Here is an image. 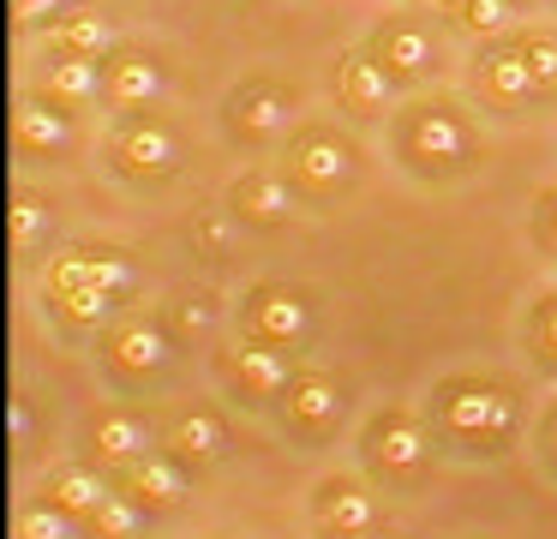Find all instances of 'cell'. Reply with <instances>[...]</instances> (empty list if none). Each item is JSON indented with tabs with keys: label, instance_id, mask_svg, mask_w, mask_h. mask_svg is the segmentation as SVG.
<instances>
[{
	"label": "cell",
	"instance_id": "74e56055",
	"mask_svg": "<svg viewBox=\"0 0 557 539\" xmlns=\"http://www.w3.org/2000/svg\"><path fill=\"white\" fill-rule=\"evenodd\" d=\"M521 7H557V0H521Z\"/></svg>",
	"mask_w": 557,
	"mask_h": 539
},
{
	"label": "cell",
	"instance_id": "5bb4252c",
	"mask_svg": "<svg viewBox=\"0 0 557 539\" xmlns=\"http://www.w3.org/2000/svg\"><path fill=\"white\" fill-rule=\"evenodd\" d=\"M73 282H90L126 306L138 294V264L126 258V246H66L49 270V287H73Z\"/></svg>",
	"mask_w": 557,
	"mask_h": 539
},
{
	"label": "cell",
	"instance_id": "ffe728a7",
	"mask_svg": "<svg viewBox=\"0 0 557 539\" xmlns=\"http://www.w3.org/2000/svg\"><path fill=\"white\" fill-rule=\"evenodd\" d=\"M342 402H348V390H342L330 371H300V378L288 383V395H282V419H288L294 431H324V426H336Z\"/></svg>",
	"mask_w": 557,
	"mask_h": 539
},
{
	"label": "cell",
	"instance_id": "d6a6232c",
	"mask_svg": "<svg viewBox=\"0 0 557 539\" xmlns=\"http://www.w3.org/2000/svg\"><path fill=\"white\" fill-rule=\"evenodd\" d=\"M533 234H540L545 246L557 252V186H552V192H540V198H533Z\"/></svg>",
	"mask_w": 557,
	"mask_h": 539
},
{
	"label": "cell",
	"instance_id": "cb8c5ba5",
	"mask_svg": "<svg viewBox=\"0 0 557 539\" xmlns=\"http://www.w3.org/2000/svg\"><path fill=\"white\" fill-rule=\"evenodd\" d=\"M49 48H66V54H90V60H109V54H114V30H109V19H102V12H90V7H66L61 19H54Z\"/></svg>",
	"mask_w": 557,
	"mask_h": 539
},
{
	"label": "cell",
	"instance_id": "9a60e30c",
	"mask_svg": "<svg viewBox=\"0 0 557 539\" xmlns=\"http://www.w3.org/2000/svg\"><path fill=\"white\" fill-rule=\"evenodd\" d=\"M377 522H384V503H377V491L366 486V479L330 474L324 486H318V527H324V534L366 539V534H377Z\"/></svg>",
	"mask_w": 557,
	"mask_h": 539
},
{
	"label": "cell",
	"instance_id": "d4e9b609",
	"mask_svg": "<svg viewBox=\"0 0 557 539\" xmlns=\"http://www.w3.org/2000/svg\"><path fill=\"white\" fill-rule=\"evenodd\" d=\"M521 0H461L449 19H456L461 36H473V42H497V36H516L521 30Z\"/></svg>",
	"mask_w": 557,
	"mask_h": 539
},
{
	"label": "cell",
	"instance_id": "f35d334b",
	"mask_svg": "<svg viewBox=\"0 0 557 539\" xmlns=\"http://www.w3.org/2000/svg\"><path fill=\"white\" fill-rule=\"evenodd\" d=\"M552 450H557V414H552Z\"/></svg>",
	"mask_w": 557,
	"mask_h": 539
},
{
	"label": "cell",
	"instance_id": "d6986e66",
	"mask_svg": "<svg viewBox=\"0 0 557 539\" xmlns=\"http://www.w3.org/2000/svg\"><path fill=\"white\" fill-rule=\"evenodd\" d=\"M150 450H157V443H150V426L133 407H102V414L90 419V462L133 467V462H145Z\"/></svg>",
	"mask_w": 557,
	"mask_h": 539
},
{
	"label": "cell",
	"instance_id": "7c38bea8",
	"mask_svg": "<svg viewBox=\"0 0 557 539\" xmlns=\"http://www.w3.org/2000/svg\"><path fill=\"white\" fill-rule=\"evenodd\" d=\"M294 204H300V192L288 186V174L282 168H240L228 186V210L240 228H252V234H276V228L294 222Z\"/></svg>",
	"mask_w": 557,
	"mask_h": 539
},
{
	"label": "cell",
	"instance_id": "f1b7e54d",
	"mask_svg": "<svg viewBox=\"0 0 557 539\" xmlns=\"http://www.w3.org/2000/svg\"><path fill=\"white\" fill-rule=\"evenodd\" d=\"M90 527H97L102 539H138V534H145V503H138L133 491L114 486V491H109V503H102V510L90 515Z\"/></svg>",
	"mask_w": 557,
	"mask_h": 539
},
{
	"label": "cell",
	"instance_id": "1f68e13d",
	"mask_svg": "<svg viewBox=\"0 0 557 539\" xmlns=\"http://www.w3.org/2000/svg\"><path fill=\"white\" fill-rule=\"evenodd\" d=\"M533 342L557 359V294H540V306H533Z\"/></svg>",
	"mask_w": 557,
	"mask_h": 539
},
{
	"label": "cell",
	"instance_id": "9c48e42d",
	"mask_svg": "<svg viewBox=\"0 0 557 539\" xmlns=\"http://www.w3.org/2000/svg\"><path fill=\"white\" fill-rule=\"evenodd\" d=\"M396 96H401L396 72H389L384 60H372V48H366V42L342 48V54L330 60V102H336L348 120L396 114Z\"/></svg>",
	"mask_w": 557,
	"mask_h": 539
},
{
	"label": "cell",
	"instance_id": "603a6c76",
	"mask_svg": "<svg viewBox=\"0 0 557 539\" xmlns=\"http://www.w3.org/2000/svg\"><path fill=\"white\" fill-rule=\"evenodd\" d=\"M109 491H114V486L97 474V462H66V467H54V474H49L42 498L61 503L66 515H97L102 503H109Z\"/></svg>",
	"mask_w": 557,
	"mask_h": 539
},
{
	"label": "cell",
	"instance_id": "6da1fadb",
	"mask_svg": "<svg viewBox=\"0 0 557 539\" xmlns=\"http://www.w3.org/2000/svg\"><path fill=\"white\" fill-rule=\"evenodd\" d=\"M384 150L420 180H461L480 168L485 132L456 90H420L408 102H396V114L384 126Z\"/></svg>",
	"mask_w": 557,
	"mask_h": 539
},
{
	"label": "cell",
	"instance_id": "f546056e",
	"mask_svg": "<svg viewBox=\"0 0 557 539\" xmlns=\"http://www.w3.org/2000/svg\"><path fill=\"white\" fill-rule=\"evenodd\" d=\"M234 228H240V222H234V210L222 204V210H198L193 222H186V234H193L198 252L210 246V258H228V252H234Z\"/></svg>",
	"mask_w": 557,
	"mask_h": 539
},
{
	"label": "cell",
	"instance_id": "2e32d148",
	"mask_svg": "<svg viewBox=\"0 0 557 539\" xmlns=\"http://www.w3.org/2000/svg\"><path fill=\"white\" fill-rule=\"evenodd\" d=\"M102 359H109L121 378H157L174 359V335L162 330L157 318H121L102 335Z\"/></svg>",
	"mask_w": 557,
	"mask_h": 539
},
{
	"label": "cell",
	"instance_id": "8fae6325",
	"mask_svg": "<svg viewBox=\"0 0 557 539\" xmlns=\"http://www.w3.org/2000/svg\"><path fill=\"white\" fill-rule=\"evenodd\" d=\"M246 335L276 342V347H300L312 335V294H300L288 282H258L246 294Z\"/></svg>",
	"mask_w": 557,
	"mask_h": 539
},
{
	"label": "cell",
	"instance_id": "ac0fdd59",
	"mask_svg": "<svg viewBox=\"0 0 557 539\" xmlns=\"http://www.w3.org/2000/svg\"><path fill=\"white\" fill-rule=\"evenodd\" d=\"M37 90L54 96L66 108H85L109 96V60H90V54H66V48H49L37 72Z\"/></svg>",
	"mask_w": 557,
	"mask_h": 539
},
{
	"label": "cell",
	"instance_id": "83f0119b",
	"mask_svg": "<svg viewBox=\"0 0 557 539\" xmlns=\"http://www.w3.org/2000/svg\"><path fill=\"white\" fill-rule=\"evenodd\" d=\"M509 42L521 48V60L533 66V78H540L545 96H557V24H521Z\"/></svg>",
	"mask_w": 557,
	"mask_h": 539
},
{
	"label": "cell",
	"instance_id": "52a82bcc",
	"mask_svg": "<svg viewBox=\"0 0 557 539\" xmlns=\"http://www.w3.org/2000/svg\"><path fill=\"white\" fill-rule=\"evenodd\" d=\"M366 462H372V474L384 479H420L425 467H432V431L420 426V414H408V407H377L372 419H366V438H360Z\"/></svg>",
	"mask_w": 557,
	"mask_h": 539
},
{
	"label": "cell",
	"instance_id": "7402d4cb",
	"mask_svg": "<svg viewBox=\"0 0 557 539\" xmlns=\"http://www.w3.org/2000/svg\"><path fill=\"white\" fill-rule=\"evenodd\" d=\"M169 443H174L169 455H186V462H222V455L234 450V431L216 407L198 402V407H181V414H174Z\"/></svg>",
	"mask_w": 557,
	"mask_h": 539
},
{
	"label": "cell",
	"instance_id": "4fadbf2b",
	"mask_svg": "<svg viewBox=\"0 0 557 539\" xmlns=\"http://www.w3.org/2000/svg\"><path fill=\"white\" fill-rule=\"evenodd\" d=\"M222 371H228L234 395L240 402H270V395H288V383L300 378V366H294V347H276V342H234L228 354H222Z\"/></svg>",
	"mask_w": 557,
	"mask_h": 539
},
{
	"label": "cell",
	"instance_id": "8992f818",
	"mask_svg": "<svg viewBox=\"0 0 557 539\" xmlns=\"http://www.w3.org/2000/svg\"><path fill=\"white\" fill-rule=\"evenodd\" d=\"M366 48H372V60H384V66L396 72L401 90H408V84H420V78H432V72L444 66V42H437L432 19H425L420 7L384 12V19L366 30Z\"/></svg>",
	"mask_w": 557,
	"mask_h": 539
},
{
	"label": "cell",
	"instance_id": "e575fe53",
	"mask_svg": "<svg viewBox=\"0 0 557 539\" xmlns=\"http://www.w3.org/2000/svg\"><path fill=\"white\" fill-rule=\"evenodd\" d=\"M13 12H18L25 24H37V19H61L66 0H13Z\"/></svg>",
	"mask_w": 557,
	"mask_h": 539
},
{
	"label": "cell",
	"instance_id": "836d02e7",
	"mask_svg": "<svg viewBox=\"0 0 557 539\" xmlns=\"http://www.w3.org/2000/svg\"><path fill=\"white\" fill-rule=\"evenodd\" d=\"M7 426H13V443H18V450H30V443H37V419H30V402H25V395H13V407H7Z\"/></svg>",
	"mask_w": 557,
	"mask_h": 539
},
{
	"label": "cell",
	"instance_id": "484cf974",
	"mask_svg": "<svg viewBox=\"0 0 557 539\" xmlns=\"http://www.w3.org/2000/svg\"><path fill=\"white\" fill-rule=\"evenodd\" d=\"M49 299H54V311H61L73 330H97V323H109V311L121 306L114 294H102V287H90V282H73V287H49Z\"/></svg>",
	"mask_w": 557,
	"mask_h": 539
},
{
	"label": "cell",
	"instance_id": "5b68a950",
	"mask_svg": "<svg viewBox=\"0 0 557 539\" xmlns=\"http://www.w3.org/2000/svg\"><path fill=\"white\" fill-rule=\"evenodd\" d=\"M109 168L133 186H169L186 168V138L162 108H126L109 132Z\"/></svg>",
	"mask_w": 557,
	"mask_h": 539
},
{
	"label": "cell",
	"instance_id": "ba28073f",
	"mask_svg": "<svg viewBox=\"0 0 557 539\" xmlns=\"http://www.w3.org/2000/svg\"><path fill=\"white\" fill-rule=\"evenodd\" d=\"M468 84H473V96H480V108H492V114H521V108H533L545 96L540 78H533V66L521 60V48L509 42V36L473 48Z\"/></svg>",
	"mask_w": 557,
	"mask_h": 539
},
{
	"label": "cell",
	"instance_id": "7a4b0ae2",
	"mask_svg": "<svg viewBox=\"0 0 557 539\" xmlns=\"http://www.w3.org/2000/svg\"><path fill=\"white\" fill-rule=\"evenodd\" d=\"M360 168H366V150L336 126V120H300V126L282 138V174H288V186L312 204H330L348 186H360Z\"/></svg>",
	"mask_w": 557,
	"mask_h": 539
},
{
	"label": "cell",
	"instance_id": "277c9868",
	"mask_svg": "<svg viewBox=\"0 0 557 539\" xmlns=\"http://www.w3.org/2000/svg\"><path fill=\"white\" fill-rule=\"evenodd\" d=\"M294 114H300V90L288 78H276V72H246V78H234L222 108H216L222 138L234 150H270V144H282L300 126Z\"/></svg>",
	"mask_w": 557,
	"mask_h": 539
},
{
	"label": "cell",
	"instance_id": "30bf717a",
	"mask_svg": "<svg viewBox=\"0 0 557 539\" xmlns=\"http://www.w3.org/2000/svg\"><path fill=\"white\" fill-rule=\"evenodd\" d=\"M13 144H18V156H30V162H61V156H73L78 150L73 108L54 102V96H42V90H25L13 102Z\"/></svg>",
	"mask_w": 557,
	"mask_h": 539
},
{
	"label": "cell",
	"instance_id": "44dd1931",
	"mask_svg": "<svg viewBox=\"0 0 557 539\" xmlns=\"http://www.w3.org/2000/svg\"><path fill=\"white\" fill-rule=\"evenodd\" d=\"M121 491H133L145 510H174V503H186L193 479H186L181 455H157V450H150L145 462L121 467Z\"/></svg>",
	"mask_w": 557,
	"mask_h": 539
},
{
	"label": "cell",
	"instance_id": "3957f363",
	"mask_svg": "<svg viewBox=\"0 0 557 539\" xmlns=\"http://www.w3.org/2000/svg\"><path fill=\"white\" fill-rule=\"evenodd\" d=\"M432 414L449 438L473 450H504L521 426V395L497 378H449L432 390Z\"/></svg>",
	"mask_w": 557,
	"mask_h": 539
},
{
	"label": "cell",
	"instance_id": "8d00e7d4",
	"mask_svg": "<svg viewBox=\"0 0 557 539\" xmlns=\"http://www.w3.org/2000/svg\"><path fill=\"white\" fill-rule=\"evenodd\" d=\"M413 7H425V12H456L461 0H413Z\"/></svg>",
	"mask_w": 557,
	"mask_h": 539
},
{
	"label": "cell",
	"instance_id": "d590c367",
	"mask_svg": "<svg viewBox=\"0 0 557 539\" xmlns=\"http://www.w3.org/2000/svg\"><path fill=\"white\" fill-rule=\"evenodd\" d=\"M210 318H216V311H210V299H181V323H186V330H205Z\"/></svg>",
	"mask_w": 557,
	"mask_h": 539
},
{
	"label": "cell",
	"instance_id": "e0dca14e",
	"mask_svg": "<svg viewBox=\"0 0 557 539\" xmlns=\"http://www.w3.org/2000/svg\"><path fill=\"white\" fill-rule=\"evenodd\" d=\"M169 96V60L150 48H114L109 54V102L121 108H157Z\"/></svg>",
	"mask_w": 557,
	"mask_h": 539
},
{
	"label": "cell",
	"instance_id": "4316f807",
	"mask_svg": "<svg viewBox=\"0 0 557 539\" xmlns=\"http://www.w3.org/2000/svg\"><path fill=\"white\" fill-rule=\"evenodd\" d=\"M7 228H13V252H37L42 240H49V228H54L49 198L18 186V192H13V210H7Z\"/></svg>",
	"mask_w": 557,
	"mask_h": 539
},
{
	"label": "cell",
	"instance_id": "4dcf8cb0",
	"mask_svg": "<svg viewBox=\"0 0 557 539\" xmlns=\"http://www.w3.org/2000/svg\"><path fill=\"white\" fill-rule=\"evenodd\" d=\"M18 539H73V515L61 510V503L37 498L18 510Z\"/></svg>",
	"mask_w": 557,
	"mask_h": 539
}]
</instances>
